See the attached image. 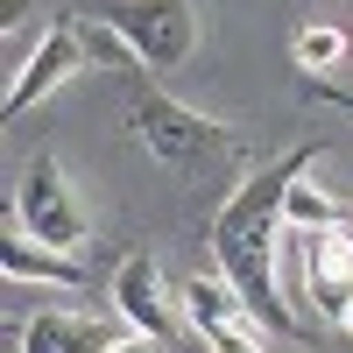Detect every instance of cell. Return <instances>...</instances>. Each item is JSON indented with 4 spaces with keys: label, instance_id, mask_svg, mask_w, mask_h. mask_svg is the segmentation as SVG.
<instances>
[{
    "label": "cell",
    "instance_id": "6da1fadb",
    "mask_svg": "<svg viewBox=\"0 0 353 353\" xmlns=\"http://www.w3.org/2000/svg\"><path fill=\"white\" fill-rule=\"evenodd\" d=\"M318 156H325V141L248 170L241 184H233V198L212 212V261H219V276L241 290L248 318H261V325H276V332H304V318L283 304L276 254H283V198H290V184H297Z\"/></svg>",
    "mask_w": 353,
    "mask_h": 353
},
{
    "label": "cell",
    "instance_id": "7a4b0ae2",
    "mask_svg": "<svg viewBox=\"0 0 353 353\" xmlns=\"http://www.w3.org/2000/svg\"><path fill=\"white\" fill-rule=\"evenodd\" d=\"M128 128H134L141 149L156 163H170V170H198L212 156H233V134L212 121V113H198L184 99H170V92H149V85L128 99Z\"/></svg>",
    "mask_w": 353,
    "mask_h": 353
},
{
    "label": "cell",
    "instance_id": "3957f363",
    "mask_svg": "<svg viewBox=\"0 0 353 353\" xmlns=\"http://www.w3.org/2000/svg\"><path fill=\"white\" fill-rule=\"evenodd\" d=\"M8 212H14V233H28L36 248H57V254H85V248H92V233H85V205H78L64 163H57L50 149L14 176Z\"/></svg>",
    "mask_w": 353,
    "mask_h": 353
},
{
    "label": "cell",
    "instance_id": "277c9868",
    "mask_svg": "<svg viewBox=\"0 0 353 353\" xmlns=\"http://www.w3.org/2000/svg\"><path fill=\"white\" fill-rule=\"evenodd\" d=\"M99 21L141 57V71H176L198 43V8L191 0H113Z\"/></svg>",
    "mask_w": 353,
    "mask_h": 353
},
{
    "label": "cell",
    "instance_id": "5b68a950",
    "mask_svg": "<svg viewBox=\"0 0 353 353\" xmlns=\"http://www.w3.org/2000/svg\"><path fill=\"white\" fill-rule=\"evenodd\" d=\"M85 64H92V57H85V36H78L71 21H57L50 36L36 43V57H28V64L14 71V85H8V99H0V113H8V121H21L28 106H43L57 85H64V78H78Z\"/></svg>",
    "mask_w": 353,
    "mask_h": 353
},
{
    "label": "cell",
    "instance_id": "8992f818",
    "mask_svg": "<svg viewBox=\"0 0 353 353\" xmlns=\"http://www.w3.org/2000/svg\"><path fill=\"white\" fill-rule=\"evenodd\" d=\"M113 311L128 318L134 332H149L170 346V297H163V269H156V254H128L121 269H113Z\"/></svg>",
    "mask_w": 353,
    "mask_h": 353
},
{
    "label": "cell",
    "instance_id": "52a82bcc",
    "mask_svg": "<svg viewBox=\"0 0 353 353\" xmlns=\"http://www.w3.org/2000/svg\"><path fill=\"white\" fill-rule=\"evenodd\" d=\"M0 269L8 283H50V290H85V261L78 254H57V248H36L28 233H0Z\"/></svg>",
    "mask_w": 353,
    "mask_h": 353
},
{
    "label": "cell",
    "instance_id": "ba28073f",
    "mask_svg": "<svg viewBox=\"0 0 353 353\" xmlns=\"http://www.w3.org/2000/svg\"><path fill=\"white\" fill-rule=\"evenodd\" d=\"M21 353H106V325L99 318H85V311H36L28 325L14 332Z\"/></svg>",
    "mask_w": 353,
    "mask_h": 353
},
{
    "label": "cell",
    "instance_id": "9c48e42d",
    "mask_svg": "<svg viewBox=\"0 0 353 353\" xmlns=\"http://www.w3.org/2000/svg\"><path fill=\"white\" fill-rule=\"evenodd\" d=\"M184 318H191V332H212V325L248 318V304H241V290H233L226 276H191L184 283Z\"/></svg>",
    "mask_w": 353,
    "mask_h": 353
},
{
    "label": "cell",
    "instance_id": "30bf717a",
    "mask_svg": "<svg viewBox=\"0 0 353 353\" xmlns=\"http://www.w3.org/2000/svg\"><path fill=\"white\" fill-rule=\"evenodd\" d=\"M346 219H353V205H339L332 191H318L311 170H304L297 184H290V198H283V226H290V233H318V226H346Z\"/></svg>",
    "mask_w": 353,
    "mask_h": 353
},
{
    "label": "cell",
    "instance_id": "8fae6325",
    "mask_svg": "<svg viewBox=\"0 0 353 353\" xmlns=\"http://www.w3.org/2000/svg\"><path fill=\"white\" fill-rule=\"evenodd\" d=\"M290 57H297V71L304 78H325L339 57H346V36L332 21H311V28H297V43H290Z\"/></svg>",
    "mask_w": 353,
    "mask_h": 353
},
{
    "label": "cell",
    "instance_id": "7c38bea8",
    "mask_svg": "<svg viewBox=\"0 0 353 353\" xmlns=\"http://www.w3.org/2000/svg\"><path fill=\"white\" fill-rule=\"evenodd\" d=\"M78 36H85V57H99V64H113V71H141V57H134L121 36H113L106 21H85Z\"/></svg>",
    "mask_w": 353,
    "mask_h": 353
},
{
    "label": "cell",
    "instance_id": "4fadbf2b",
    "mask_svg": "<svg viewBox=\"0 0 353 353\" xmlns=\"http://www.w3.org/2000/svg\"><path fill=\"white\" fill-rule=\"evenodd\" d=\"M212 353H261V339H254V325L248 318H233V325H212V332H198Z\"/></svg>",
    "mask_w": 353,
    "mask_h": 353
},
{
    "label": "cell",
    "instance_id": "5bb4252c",
    "mask_svg": "<svg viewBox=\"0 0 353 353\" xmlns=\"http://www.w3.org/2000/svg\"><path fill=\"white\" fill-rule=\"evenodd\" d=\"M304 92L325 99V106H339V113H353V92H339V85H325V78H304Z\"/></svg>",
    "mask_w": 353,
    "mask_h": 353
},
{
    "label": "cell",
    "instance_id": "9a60e30c",
    "mask_svg": "<svg viewBox=\"0 0 353 353\" xmlns=\"http://www.w3.org/2000/svg\"><path fill=\"white\" fill-rule=\"evenodd\" d=\"M28 14H36V0H0V36H14Z\"/></svg>",
    "mask_w": 353,
    "mask_h": 353
},
{
    "label": "cell",
    "instance_id": "2e32d148",
    "mask_svg": "<svg viewBox=\"0 0 353 353\" xmlns=\"http://www.w3.org/2000/svg\"><path fill=\"white\" fill-rule=\"evenodd\" d=\"M106 353H163V339H149V332H128V339H113Z\"/></svg>",
    "mask_w": 353,
    "mask_h": 353
},
{
    "label": "cell",
    "instance_id": "e0dca14e",
    "mask_svg": "<svg viewBox=\"0 0 353 353\" xmlns=\"http://www.w3.org/2000/svg\"><path fill=\"white\" fill-rule=\"evenodd\" d=\"M339 332H353V304H346V318H339Z\"/></svg>",
    "mask_w": 353,
    "mask_h": 353
},
{
    "label": "cell",
    "instance_id": "ac0fdd59",
    "mask_svg": "<svg viewBox=\"0 0 353 353\" xmlns=\"http://www.w3.org/2000/svg\"><path fill=\"white\" fill-rule=\"evenodd\" d=\"M14 353H21V346H14Z\"/></svg>",
    "mask_w": 353,
    "mask_h": 353
}]
</instances>
